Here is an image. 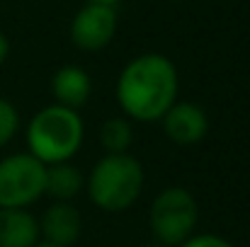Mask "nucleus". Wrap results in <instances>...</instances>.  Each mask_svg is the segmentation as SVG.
Here are the masks:
<instances>
[{
  "label": "nucleus",
  "instance_id": "nucleus-9",
  "mask_svg": "<svg viewBox=\"0 0 250 247\" xmlns=\"http://www.w3.org/2000/svg\"><path fill=\"white\" fill-rule=\"evenodd\" d=\"M39 221L27 209H0V247H34Z\"/></svg>",
  "mask_w": 250,
  "mask_h": 247
},
{
  "label": "nucleus",
  "instance_id": "nucleus-12",
  "mask_svg": "<svg viewBox=\"0 0 250 247\" xmlns=\"http://www.w3.org/2000/svg\"><path fill=\"white\" fill-rule=\"evenodd\" d=\"M131 141H134V131L126 119H107L100 126V143L107 153H126Z\"/></svg>",
  "mask_w": 250,
  "mask_h": 247
},
{
  "label": "nucleus",
  "instance_id": "nucleus-3",
  "mask_svg": "<svg viewBox=\"0 0 250 247\" xmlns=\"http://www.w3.org/2000/svg\"><path fill=\"white\" fill-rule=\"evenodd\" d=\"M87 191L97 209L109 213L126 211L144 191V167L129 153H107L92 167Z\"/></svg>",
  "mask_w": 250,
  "mask_h": 247
},
{
  "label": "nucleus",
  "instance_id": "nucleus-8",
  "mask_svg": "<svg viewBox=\"0 0 250 247\" xmlns=\"http://www.w3.org/2000/svg\"><path fill=\"white\" fill-rule=\"evenodd\" d=\"M81 228H83L81 213L68 201H56L44 211L39 221V235L44 238V243L56 247H71L78 240Z\"/></svg>",
  "mask_w": 250,
  "mask_h": 247
},
{
  "label": "nucleus",
  "instance_id": "nucleus-6",
  "mask_svg": "<svg viewBox=\"0 0 250 247\" xmlns=\"http://www.w3.org/2000/svg\"><path fill=\"white\" fill-rule=\"evenodd\" d=\"M117 32V10L114 5L87 2L71 22V41L81 51H100L104 49Z\"/></svg>",
  "mask_w": 250,
  "mask_h": 247
},
{
  "label": "nucleus",
  "instance_id": "nucleus-4",
  "mask_svg": "<svg viewBox=\"0 0 250 247\" xmlns=\"http://www.w3.org/2000/svg\"><path fill=\"white\" fill-rule=\"evenodd\" d=\"M197 218V201L182 187H167L153 199L151 228L156 240L166 247H180L187 238H192Z\"/></svg>",
  "mask_w": 250,
  "mask_h": 247
},
{
  "label": "nucleus",
  "instance_id": "nucleus-10",
  "mask_svg": "<svg viewBox=\"0 0 250 247\" xmlns=\"http://www.w3.org/2000/svg\"><path fill=\"white\" fill-rule=\"evenodd\" d=\"M90 90H92L90 76L81 66H63L51 78V92L56 97V104L68 109H81L90 99Z\"/></svg>",
  "mask_w": 250,
  "mask_h": 247
},
{
  "label": "nucleus",
  "instance_id": "nucleus-14",
  "mask_svg": "<svg viewBox=\"0 0 250 247\" xmlns=\"http://www.w3.org/2000/svg\"><path fill=\"white\" fill-rule=\"evenodd\" d=\"M180 247H233V245L229 240L219 238V235H192Z\"/></svg>",
  "mask_w": 250,
  "mask_h": 247
},
{
  "label": "nucleus",
  "instance_id": "nucleus-13",
  "mask_svg": "<svg viewBox=\"0 0 250 247\" xmlns=\"http://www.w3.org/2000/svg\"><path fill=\"white\" fill-rule=\"evenodd\" d=\"M17 129H20V114H17V109L7 99L0 97V148L15 138Z\"/></svg>",
  "mask_w": 250,
  "mask_h": 247
},
{
  "label": "nucleus",
  "instance_id": "nucleus-16",
  "mask_svg": "<svg viewBox=\"0 0 250 247\" xmlns=\"http://www.w3.org/2000/svg\"><path fill=\"white\" fill-rule=\"evenodd\" d=\"M87 2H100V5H117L119 0H87Z\"/></svg>",
  "mask_w": 250,
  "mask_h": 247
},
{
  "label": "nucleus",
  "instance_id": "nucleus-2",
  "mask_svg": "<svg viewBox=\"0 0 250 247\" xmlns=\"http://www.w3.org/2000/svg\"><path fill=\"white\" fill-rule=\"evenodd\" d=\"M83 143V119L76 109L51 104L37 112L27 126L29 153L44 165L68 163Z\"/></svg>",
  "mask_w": 250,
  "mask_h": 247
},
{
  "label": "nucleus",
  "instance_id": "nucleus-1",
  "mask_svg": "<svg viewBox=\"0 0 250 247\" xmlns=\"http://www.w3.org/2000/svg\"><path fill=\"white\" fill-rule=\"evenodd\" d=\"M177 71L161 54H141L129 61L117 80V99L126 116L158 121L177 97Z\"/></svg>",
  "mask_w": 250,
  "mask_h": 247
},
{
  "label": "nucleus",
  "instance_id": "nucleus-18",
  "mask_svg": "<svg viewBox=\"0 0 250 247\" xmlns=\"http://www.w3.org/2000/svg\"><path fill=\"white\" fill-rule=\"evenodd\" d=\"M34 247H56V245H49V243H37Z\"/></svg>",
  "mask_w": 250,
  "mask_h": 247
},
{
  "label": "nucleus",
  "instance_id": "nucleus-7",
  "mask_svg": "<svg viewBox=\"0 0 250 247\" xmlns=\"http://www.w3.org/2000/svg\"><path fill=\"white\" fill-rule=\"evenodd\" d=\"M163 131L177 146H194L209 131L207 112L194 102H175L163 114Z\"/></svg>",
  "mask_w": 250,
  "mask_h": 247
},
{
  "label": "nucleus",
  "instance_id": "nucleus-15",
  "mask_svg": "<svg viewBox=\"0 0 250 247\" xmlns=\"http://www.w3.org/2000/svg\"><path fill=\"white\" fill-rule=\"evenodd\" d=\"M7 56H10V39L0 32V66L7 61Z\"/></svg>",
  "mask_w": 250,
  "mask_h": 247
},
{
  "label": "nucleus",
  "instance_id": "nucleus-17",
  "mask_svg": "<svg viewBox=\"0 0 250 247\" xmlns=\"http://www.w3.org/2000/svg\"><path fill=\"white\" fill-rule=\"evenodd\" d=\"M139 247H166V245L158 243V240H153V243H144V245H139Z\"/></svg>",
  "mask_w": 250,
  "mask_h": 247
},
{
  "label": "nucleus",
  "instance_id": "nucleus-5",
  "mask_svg": "<svg viewBox=\"0 0 250 247\" xmlns=\"http://www.w3.org/2000/svg\"><path fill=\"white\" fill-rule=\"evenodd\" d=\"M46 165L32 153L0 160V209H27L44 196Z\"/></svg>",
  "mask_w": 250,
  "mask_h": 247
},
{
  "label": "nucleus",
  "instance_id": "nucleus-11",
  "mask_svg": "<svg viewBox=\"0 0 250 247\" xmlns=\"http://www.w3.org/2000/svg\"><path fill=\"white\" fill-rule=\"evenodd\" d=\"M85 179L83 172L71 163L46 165V179H44V194H49L56 201H71L81 194Z\"/></svg>",
  "mask_w": 250,
  "mask_h": 247
}]
</instances>
